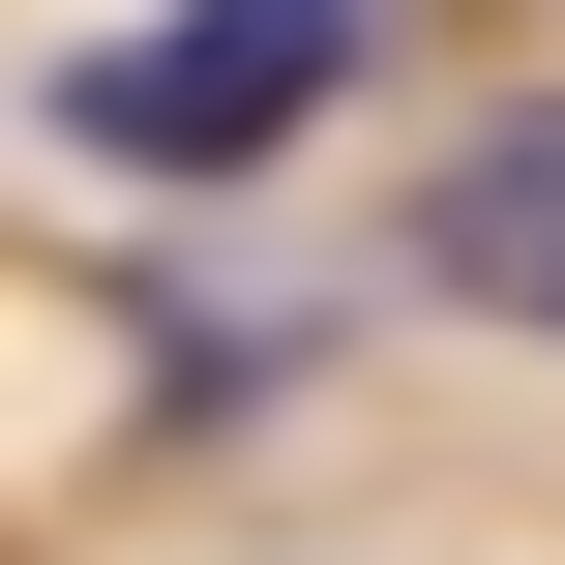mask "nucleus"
<instances>
[{"mask_svg":"<svg viewBox=\"0 0 565 565\" xmlns=\"http://www.w3.org/2000/svg\"><path fill=\"white\" fill-rule=\"evenodd\" d=\"M358 89V0H149L119 60H60V149H119V179H238V149H298Z\"/></svg>","mask_w":565,"mask_h":565,"instance_id":"f257e3e1","label":"nucleus"},{"mask_svg":"<svg viewBox=\"0 0 565 565\" xmlns=\"http://www.w3.org/2000/svg\"><path fill=\"white\" fill-rule=\"evenodd\" d=\"M417 298H477V328H565V89H507V119L417 179Z\"/></svg>","mask_w":565,"mask_h":565,"instance_id":"f03ea898","label":"nucleus"}]
</instances>
